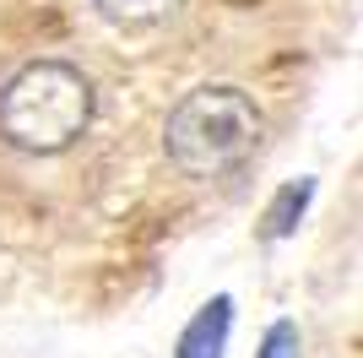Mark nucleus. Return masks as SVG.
I'll list each match as a JSON object with an SVG mask.
<instances>
[{
  "mask_svg": "<svg viewBox=\"0 0 363 358\" xmlns=\"http://www.w3.org/2000/svg\"><path fill=\"white\" fill-rule=\"evenodd\" d=\"M92 76L65 55H33L0 82V147L16 158H65L92 131Z\"/></svg>",
  "mask_w": 363,
  "mask_h": 358,
  "instance_id": "f257e3e1",
  "label": "nucleus"
},
{
  "mask_svg": "<svg viewBox=\"0 0 363 358\" xmlns=\"http://www.w3.org/2000/svg\"><path fill=\"white\" fill-rule=\"evenodd\" d=\"M260 147H266V114H260L255 92L233 87V82H206V87L184 92L163 119L168 163L179 179H196V185L244 174Z\"/></svg>",
  "mask_w": 363,
  "mask_h": 358,
  "instance_id": "f03ea898",
  "label": "nucleus"
},
{
  "mask_svg": "<svg viewBox=\"0 0 363 358\" xmlns=\"http://www.w3.org/2000/svg\"><path fill=\"white\" fill-rule=\"evenodd\" d=\"M87 6L108 33H120L130 44H147V38H157L179 22V11L190 0H87Z\"/></svg>",
  "mask_w": 363,
  "mask_h": 358,
  "instance_id": "7ed1b4c3",
  "label": "nucleus"
},
{
  "mask_svg": "<svg viewBox=\"0 0 363 358\" xmlns=\"http://www.w3.org/2000/svg\"><path fill=\"white\" fill-rule=\"evenodd\" d=\"M228 331H233V298L217 293L212 304H201L196 320L179 331L174 358H223L228 353Z\"/></svg>",
  "mask_w": 363,
  "mask_h": 358,
  "instance_id": "20e7f679",
  "label": "nucleus"
},
{
  "mask_svg": "<svg viewBox=\"0 0 363 358\" xmlns=\"http://www.w3.org/2000/svg\"><path fill=\"white\" fill-rule=\"evenodd\" d=\"M309 195H315V179H293V185H282L277 201L266 207V228H260V234H266V239H288L293 228H298L303 207H309Z\"/></svg>",
  "mask_w": 363,
  "mask_h": 358,
  "instance_id": "39448f33",
  "label": "nucleus"
},
{
  "mask_svg": "<svg viewBox=\"0 0 363 358\" xmlns=\"http://www.w3.org/2000/svg\"><path fill=\"white\" fill-rule=\"evenodd\" d=\"M255 358H298V326H293V320H277V326L266 331V342H260Z\"/></svg>",
  "mask_w": 363,
  "mask_h": 358,
  "instance_id": "423d86ee",
  "label": "nucleus"
}]
</instances>
